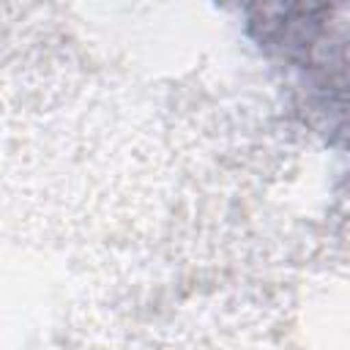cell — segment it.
I'll return each instance as SVG.
<instances>
[{"label":"cell","instance_id":"6da1fadb","mask_svg":"<svg viewBox=\"0 0 350 350\" xmlns=\"http://www.w3.org/2000/svg\"><path fill=\"white\" fill-rule=\"evenodd\" d=\"M238 5L246 36L284 71L306 120L342 142L347 0H238Z\"/></svg>","mask_w":350,"mask_h":350}]
</instances>
